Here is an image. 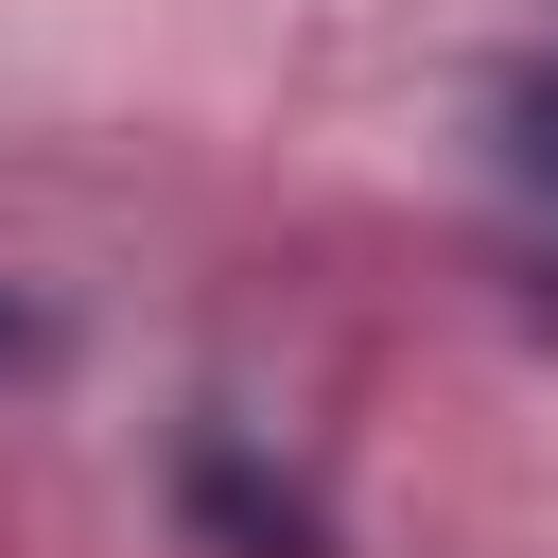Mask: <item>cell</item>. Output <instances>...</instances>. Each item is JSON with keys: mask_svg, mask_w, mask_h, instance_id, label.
<instances>
[{"mask_svg": "<svg viewBox=\"0 0 558 558\" xmlns=\"http://www.w3.org/2000/svg\"><path fill=\"white\" fill-rule=\"evenodd\" d=\"M17 366H52V314H35V296H0V384H17Z\"/></svg>", "mask_w": 558, "mask_h": 558, "instance_id": "obj_3", "label": "cell"}, {"mask_svg": "<svg viewBox=\"0 0 558 558\" xmlns=\"http://www.w3.org/2000/svg\"><path fill=\"white\" fill-rule=\"evenodd\" d=\"M506 192H523V227H541V262H558V70L506 87Z\"/></svg>", "mask_w": 558, "mask_h": 558, "instance_id": "obj_2", "label": "cell"}, {"mask_svg": "<svg viewBox=\"0 0 558 558\" xmlns=\"http://www.w3.org/2000/svg\"><path fill=\"white\" fill-rule=\"evenodd\" d=\"M174 506H192V523H209L227 558H331V523H314V506H296V488H279V471H262L244 436H192Z\"/></svg>", "mask_w": 558, "mask_h": 558, "instance_id": "obj_1", "label": "cell"}]
</instances>
